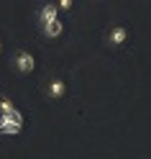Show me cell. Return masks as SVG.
Here are the masks:
<instances>
[{
  "label": "cell",
  "instance_id": "1",
  "mask_svg": "<svg viewBox=\"0 0 151 159\" xmlns=\"http://www.w3.org/2000/svg\"><path fill=\"white\" fill-rule=\"evenodd\" d=\"M23 123H26V118H23V113L18 111V108L11 116L0 113V136H18L23 131Z\"/></svg>",
  "mask_w": 151,
  "mask_h": 159
},
{
  "label": "cell",
  "instance_id": "5",
  "mask_svg": "<svg viewBox=\"0 0 151 159\" xmlns=\"http://www.w3.org/2000/svg\"><path fill=\"white\" fill-rule=\"evenodd\" d=\"M64 95H67V82L62 77H54L51 82H49V87H46V98L49 100H62Z\"/></svg>",
  "mask_w": 151,
  "mask_h": 159
},
{
  "label": "cell",
  "instance_id": "3",
  "mask_svg": "<svg viewBox=\"0 0 151 159\" xmlns=\"http://www.w3.org/2000/svg\"><path fill=\"white\" fill-rule=\"evenodd\" d=\"M36 21H38V26H49V23H54V21H59V8H56V3H46V5H41L38 8V13H36Z\"/></svg>",
  "mask_w": 151,
  "mask_h": 159
},
{
  "label": "cell",
  "instance_id": "9",
  "mask_svg": "<svg viewBox=\"0 0 151 159\" xmlns=\"http://www.w3.org/2000/svg\"><path fill=\"white\" fill-rule=\"evenodd\" d=\"M0 52H3V41H0Z\"/></svg>",
  "mask_w": 151,
  "mask_h": 159
},
{
  "label": "cell",
  "instance_id": "6",
  "mask_svg": "<svg viewBox=\"0 0 151 159\" xmlns=\"http://www.w3.org/2000/svg\"><path fill=\"white\" fill-rule=\"evenodd\" d=\"M41 34H44L46 39H59V36L64 34V23H62V21H54V23L44 26V28H41Z\"/></svg>",
  "mask_w": 151,
  "mask_h": 159
},
{
  "label": "cell",
  "instance_id": "2",
  "mask_svg": "<svg viewBox=\"0 0 151 159\" xmlns=\"http://www.w3.org/2000/svg\"><path fill=\"white\" fill-rule=\"evenodd\" d=\"M13 69L18 75H31L36 69V57L31 52H26V49H18L13 54Z\"/></svg>",
  "mask_w": 151,
  "mask_h": 159
},
{
  "label": "cell",
  "instance_id": "8",
  "mask_svg": "<svg viewBox=\"0 0 151 159\" xmlns=\"http://www.w3.org/2000/svg\"><path fill=\"white\" fill-rule=\"evenodd\" d=\"M56 8H59V11H72V0H59Z\"/></svg>",
  "mask_w": 151,
  "mask_h": 159
},
{
  "label": "cell",
  "instance_id": "4",
  "mask_svg": "<svg viewBox=\"0 0 151 159\" xmlns=\"http://www.w3.org/2000/svg\"><path fill=\"white\" fill-rule=\"evenodd\" d=\"M128 36H131L128 26H113V28L108 31V44L113 46V49H120V46L128 41Z\"/></svg>",
  "mask_w": 151,
  "mask_h": 159
},
{
  "label": "cell",
  "instance_id": "7",
  "mask_svg": "<svg viewBox=\"0 0 151 159\" xmlns=\"http://www.w3.org/2000/svg\"><path fill=\"white\" fill-rule=\"evenodd\" d=\"M13 111H16V103H13L8 95H3V93H0V113H3V116H11Z\"/></svg>",
  "mask_w": 151,
  "mask_h": 159
}]
</instances>
